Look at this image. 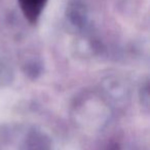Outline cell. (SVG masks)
Segmentation results:
<instances>
[{"label": "cell", "instance_id": "cell-1", "mask_svg": "<svg viewBox=\"0 0 150 150\" xmlns=\"http://www.w3.org/2000/svg\"><path fill=\"white\" fill-rule=\"evenodd\" d=\"M47 0H19L21 8L29 22L37 21Z\"/></svg>", "mask_w": 150, "mask_h": 150}, {"label": "cell", "instance_id": "cell-2", "mask_svg": "<svg viewBox=\"0 0 150 150\" xmlns=\"http://www.w3.org/2000/svg\"><path fill=\"white\" fill-rule=\"evenodd\" d=\"M50 143L41 136H33L29 138L24 145L23 150H48Z\"/></svg>", "mask_w": 150, "mask_h": 150}, {"label": "cell", "instance_id": "cell-3", "mask_svg": "<svg viewBox=\"0 0 150 150\" xmlns=\"http://www.w3.org/2000/svg\"><path fill=\"white\" fill-rule=\"evenodd\" d=\"M107 150H118V146H116V145H112V146H110V147H109Z\"/></svg>", "mask_w": 150, "mask_h": 150}]
</instances>
